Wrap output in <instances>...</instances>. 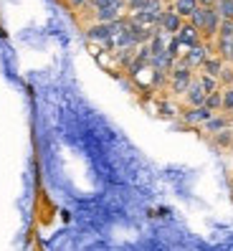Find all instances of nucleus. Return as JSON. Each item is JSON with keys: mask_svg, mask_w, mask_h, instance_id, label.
<instances>
[{"mask_svg": "<svg viewBox=\"0 0 233 251\" xmlns=\"http://www.w3.org/2000/svg\"><path fill=\"white\" fill-rule=\"evenodd\" d=\"M218 25H221V16H218L215 5H208V8H206V21H203V28H200L203 38L213 41V38L218 36Z\"/></svg>", "mask_w": 233, "mask_h": 251, "instance_id": "nucleus-7", "label": "nucleus"}, {"mask_svg": "<svg viewBox=\"0 0 233 251\" xmlns=\"http://www.w3.org/2000/svg\"><path fill=\"white\" fill-rule=\"evenodd\" d=\"M218 0H198V5H215Z\"/></svg>", "mask_w": 233, "mask_h": 251, "instance_id": "nucleus-23", "label": "nucleus"}, {"mask_svg": "<svg viewBox=\"0 0 233 251\" xmlns=\"http://www.w3.org/2000/svg\"><path fill=\"white\" fill-rule=\"evenodd\" d=\"M183 109H178V107H175V104H170V101H163V104H160V114H163V117H170V120H172V117H178Z\"/></svg>", "mask_w": 233, "mask_h": 251, "instance_id": "nucleus-20", "label": "nucleus"}, {"mask_svg": "<svg viewBox=\"0 0 233 251\" xmlns=\"http://www.w3.org/2000/svg\"><path fill=\"white\" fill-rule=\"evenodd\" d=\"M71 10H86L89 8V0H66Z\"/></svg>", "mask_w": 233, "mask_h": 251, "instance_id": "nucleus-22", "label": "nucleus"}, {"mask_svg": "<svg viewBox=\"0 0 233 251\" xmlns=\"http://www.w3.org/2000/svg\"><path fill=\"white\" fill-rule=\"evenodd\" d=\"M208 109L213 112H221V104H223V97H221V89H215V92H208L206 94V101H203Z\"/></svg>", "mask_w": 233, "mask_h": 251, "instance_id": "nucleus-16", "label": "nucleus"}, {"mask_svg": "<svg viewBox=\"0 0 233 251\" xmlns=\"http://www.w3.org/2000/svg\"><path fill=\"white\" fill-rule=\"evenodd\" d=\"M175 61H178V58H175V56H170L167 51H163V53H155V56L150 58V66H152V69H160V71H167V74H170V69L175 66Z\"/></svg>", "mask_w": 233, "mask_h": 251, "instance_id": "nucleus-10", "label": "nucleus"}, {"mask_svg": "<svg viewBox=\"0 0 233 251\" xmlns=\"http://www.w3.org/2000/svg\"><path fill=\"white\" fill-rule=\"evenodd\" d=\"M215 10H218L221 18H233V0H218Z\"/></svg>", "mask_w": 233, "mask_h": 251, "instance_id": "nucleus-17", "label": "nucleus"}, {"mask_svg": "<svg viewBox=\"0 0 233 251\" xmlns=\"http://www.w3.org/2000/svg\"><path fill=\"white\" fill-rule=\"evenodd\" d=\"M210 142L215 147H221V150H231V147H233V129L226 127L221 132H215V135H210Z\"/></svg>", "mask_w": 233, "mask_h": 251, "instance_id": "nucleus-12", "label": "nucleus"}, {"mask_svg": "<svg viewBox=\"0 0 233 251\" xmlns=\"http://www.w3.org/2000/svg\"><path fill=\"white\" fill-rule=\"evenodd\" d=\"M223 58L218 56V53H210L206 61H203V66L198 69V71H203V74H210V76H218V74H221V69H223Z\"/></svg>", "mask_w": 233, "mask_h": 251, "instance_id": "nucleus-11", "label": "nucleus"}, {"mask_svg": "<svg viewBox=\"0 0 233 251\" xmlns=\"http://www.w3.org/2000/svg\"><path fill=\"white\" fill-rule=\"evenodd\" d=\"M195 79V69H190L183 58H178L175 61V66L170 69V94L172 97H183L187 92V86H190V81Z\"/></svg>", "mask_w": 233, "mask_h": 251, "instance_id": "nucleus-1", "label": "nucleus"}, {"mask_svg": "<svg viewBox=\"0 0 233 251\" xmlns=\"http://www.w3.org/2000/svg\"><path fill=\"white\" fill-rule=\"evenodd\" d=\"M175 36H178V41L183 43V49H190V46H195V43H200V41H203L200 28H198V25H193L190 21H183L180 31L175 33Z\"/></svg>", "mask_w": 233, "mask_h": 251, "instance_id": "nucleus-6", "label": "nucleus"}, {"mask_svg": "<svg viewBox=\"0 0 233 251\" xmlns=\"http://www.w3.org/2000/svg\"><path fill=\"white\" fill-rule=\"evenodd\" d=\"M226 127H231V120H228V114L226 112H215L210 120L203 125L200 129L206 132V135L210 137V135H215V132H221V129H226Z\"/></svg>", "mask_w": 233, "mask_h": 251, "instance_id": "nucleus-9", "label": "nucleus"}, {"mask_svg": "<svg viewBox=\"0 0 233 251\" xmlns=\"http://www.w3.org/2000/svg\"><path fill=\"white\" fill-rule=\"evenodd\" d=\"M172 8L178 10L180 16L187 21V18H190V13L198 8V0H175V3H172Z\"/></svg>", "mask_w": 233, "mask_h": 251, "instance_id": "nucleus-14", "label": "nucleus"}, {"mask_svg": "<svg viewBox=\"0 0 233 251\" xmlns=\"http://www.w3.org/2000/svg\"><path fill=\"white\" fill-rule=\"evenodd\" d=\"M221 97H223L221 112H226V114H233V84H228V86H221Z\"/></svg>", "mask_w": 233, "mask_h": 251, "instance_id": "nucleus-15", "label": "nucleus"}, {"mask_svg": "<svg viewBox=\"0 0 233 251\" xmlns=\"http://www.w3.org/2000/svg\"><path fill=\"white\" fill-rule=\"evenodd\" d=\"M144 3H147V0H124L127 13H137L140 8H144Z\"/></svg>", "mask_w": 233, "mask_h": 251, "instance_id": "nucleus-21", "label": "nucleus"}, {"mask_svg": "<svg viewBox=\"0 0 233 251\" xmlns=\"http://www.w3.org/2000/svg\"><path fill=\"white\" fill-rule=\"evenodd\" d=\"M206 94H208V92L200 86V81L193 79L190 86H187V92L183 94V99H185V104H187V107H200L203 101H206Z\"/></svg>", "mask_w": 233, "mask_h": 251, "instance_id": "nucleus-8", "label": "nucleus"}, {"mask_svg": "<svg viewBox=\"0 0 233 251\" xmlns=\"http://www.w3.org/2000/svg\"><path fill=\"white\" fill-rule=\"evenodd\" d=\"M218 36H221V38H233V18H221Z\"/></svg>", "mask_w": 233, "mask_h": 251, "instance_id": "nucleus-19", "label": "nucleus"}, {"mask_svg": "<svg viewBox=\"0 0 233 251\" xmlns=\"http://www.w3.org/2000/svg\"><path fill=\"white\" fill-rule=\"evenodd\" d=\"M183 16L175 8H165L163 13H160V21H157V28L160 31H165V33H170V36H175L180 31V25H183Z\"/></svg>", "mask_w": 233, "mask_h": 251, "instance_id": "nucleus-4", "label": "nucleus"}, {"mask_svg": "<svg viewBox=\"0 0 233 251\" xmlns=\"http://www.w3.org/2000/svg\"><path fill=\"white\" fill-rule=\"evenodd\" d=\"M210 53H215V46H213V43L208 41V38H203L200 43H195V46H190V49H185V53L180 56L183 58V61L187 64V66H190V69H200L203 66V61H206V58L210 56Z\"/></svg>", "mask_w": 233, "mask_h": 251, "instance_id": "nucleus-2", "label": "nucleus"}, {"mask_svg": "<svg viewBox=\"0 0 233 251\" xmlns=\"http://www.w3.org/2000/svg\"><path fill=\"white\" fill-rule=\"evenodd\" d=\"M195 79L200 81V86H203L206 92H215V89H221V81H218V76H210V74L198 71V74H195Z\"/></svg>", "mask_w": 233, "mask_h": 251, "instance_id": "nucleus-13", "label": "nucleus"}, {"mask_svg": "<svg viewBox=\"0 0 233 251\" xmlns=\"http://www.w3.org/2000/svg\"><path fill=\"white\" fill-rule=\"evenodd\" d=\"M218 81H221V86H228V84H233V64H223V69H221V74H218Z\"/></svg>", "mask_w": 233, "mask_h": 251, "instance_id": "nucleus-18", "label": "nucleus"}, {"mask_svg": "<svg viewBox=\"0 0 233 251\" xmlns=\"http://www.w3.org/2000/svg\"><path fill=\"white\" fill-rule=\"evenodd\" d=\"M127 16V5L119 3V5H104V8H94L92 10V21L96 23H112V21H119Z\"/></svg>", "mask_w": 233, "mask_h": 251, "instance_id": "nucleus-5", "label": "nucleus"}, {"mask_svg": "<svg viewBox=\"0 0 233 251\" xmlns=\"http://www.w3.org/2000/svg\"><path fill=\"white\" fill-rule=\"evenodd\" d=\"M213 114H215V112H213V109H208L206 104H200V107H187V109H183V112H180L183 125H187V127H203V125H206Z\"/></svg>", "mask_w": 233, "mask_h": 251, "instance_id": "nucleus-3", "label": "nucleus"}]
</instances>
